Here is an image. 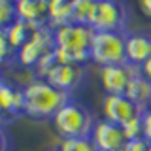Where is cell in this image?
Wrapping results in <instances>:
<instances>
[{"instance_id":"cell-1","label":"cell","mask_w":151,"mask_h":151,"mask_svg":"<svg viewBox=\"0 0 151 151\" xmlns=\"http://www.w3.org/2000/svg\"><path fill=\"white\" fill-rule=\"evenodd\" d=\"M55 32V59L60 64L85 66L91 60V42L94 30L83 25H70L53 28Z\"/></svg>"},{"instance_id":"cell-2","label":"cell","mask_w":151,"mask_h":151,"mask_svg":"<svg viewBox=\"0 0 151 151\" xmlns=\"http://www.w3.org/2000/svg\"><path fill=\"white\" fill-rule=\"evenodd\" d=\"M25 113L34 119H53L57 111L72 100V94L53 87L45 79H32L23 87Z\"/></svg>"},{"instance_id":"cell-3","label":"cell","mask_w":151,"mask_h":151,"mask_svg":"<svg viewBox=\"0 0 151 151\" xmlns=\"http://www.w3.org/2000/svg\"><path fill=\"white\" fill-rule=\"evenodd\" d=\"M55 130L64 138H91L96 125L93 113L79 102L70 100L53 117Z\"/></svg>"},{"instance_id":"cell-4","label":"cell","mask_w":151,"mask_h":151,"mask_svg":"<svg viewBox=\"0 0 151 151\" xmlns=\"http://www.w3.org/2000/svg\"><path fill=\"white\" fill-rule=\"evenodd\" d=\"M127 32H96L91 42V60L96 64L111 66L127 63Z\"/></svg>"},{"instance_id":"cell-5","label":"cell","mask_w":151,"mask_h":151,"mask_svg":"<svg viewBox=\"0 0 151 151\" xmlns=\"http://www.w3.org/2000/svg\"><path fill=\"white\" fill-rule=\"evenodd\" d=\"M129 8L123 2L98 0L94 8V17L91 28L96 32H127Z\"/></svg>"},{"instance_id":"cell-6","label":"cell","mask_w":151,"mask_h":151,"mask_svg":"<svg viewBox=\"0 0 151 151\" xmlns=\"http://www.w3.org/2000/svg\"><path fill=\"white\" fill-rule=\"evenodd\" d=\"M53 51H55V32L49 25H44L32 30L30 40L17 51V60L27 68H36V64Z\"/></svg>"},{"instance_id":"cell-7","label":"cell","mask_w":151,"mask_h":151,"mask_svg":"<svg viewBox=\"0 0 151 151\" xmlns=\"http://www.w3.org/2000/svg\"><path fill=\"white\" fill-rule=\"evenodd\" d=\"M140 72V66H134L130 63L104 66V68H100V83L106 94H125L130 79Z\"/></svg>"},{"instance_id":"cell-8","label":"cell","mask_w":151,"mask_h":151,"mask_svg":"<svg viewBox=\"0 0 151 151\" xmlns=\"http://www.w3.org/2000/svg\"><path fill=\"white\" fill-rule=\"evenodd\" d=\"M102 110H104L106 121L115 123L119 127H123L127 121L142 115L144 111H147V110H142L140 106H136L125 94H106L102 100Z\"/></svg>"},{"instance_id":"cell-9","label":"cell","mask_w":151,"mask_h":151,"mask_svg":"<svg viewBox=\"0 0 151 151\" xmlns=\"http://www.w3.org/2000/svg\"><path fill=\"white\" fill-rule=\"evenodd\" d=\"M91 140L96 151H123L127 145V136L123 129L110 121H96L91 134Z\"/></svg>"},{"instance_id":"cell-10","label":"cell","mask_w":151,"mask_h":151,"mask_svg":"<svg viewBox=\"0 0 151 151\" xmlns=\"http://www.w3.org/2000/svg\"><path fill=\"white\" fill-rule=\"evenodd\" d=\"M83 78H85L83 66L57 63L53 68H51V72L45 76V81L51 83L57 89H60V91L72 94V91H76V89L79 87V83L83 81Z\"/></svg>"},{"instance_id":"cell-11","label":"cell","mask_w":151,"mask_h":151,"mask_svg":"<svg viewBox=\"0 0 151 151\" xmlns=\"http://www.w3.org/2000/svg\"><path fill=\"white\" fill-rule=\"evenodd\" d=\"M17 9V19L25 21L27 25H30L32 28L49 25V2L47 0H17L15 2Z\"/></svg>"},{"instance_id":"cell-12","label":"cell","mask_w":151,"mask_h":151,"mask_svg":"<svg viewBox=\"0 0 151 151\" xmlns=\"http://www.w3.org/2000/svg\"><path fill=\"white\" fill-rule=\"evenodd\" d=\"M0 108L8 121L13 117L25 113V98H23V89L13 87L12 83L2 81L0 83Z\"/></svg>"},{"instance_id":"cell-13","label":"cell","mask_w":151,"mask_h":151,"mask_svg":"<svg viewBox=\"0 0 151 151\" xmlns=\"http://www.w3.org/2000/svg\"><path fill=\"white\" fill-rule=\"evenodd\" d=\"M147 59H151V36L149 34H127V63L142 66Z\"/></svg>"},{"instance_id":"cell-14","label":"cell","mask_w":151,"mask_h":151,"mask_svg":"<svg viewBox=\"0 0 151 151\" xmlns=\"http://www.w3.org/2000/svg\"><path fill=\"white\" fill-rule=\"evenodd\" d=\"M125 96H129L136 106L142 108V110H147V104H149V98H151V81L142 72L136 74L134 78L130 79L129 87H127Z\"/></svg>"},{"instance_id":"cell-15","label":"cell","mask_w":151,"mask_h":151,"mask_svg":"<svg viewBox=\"0 0 151 151\" xmlns=\"http://www.w3.org/2000/svg\"><path fill=\"white\" fill-rule=\"evenodd\" d=\"M47 17H49L47 23L51 28L70 25L74 19V0H51Z\"/></svg>"},{"instance_id":"cell-16","label":"cell","mask_w":151,"mask_h":151,"mask_svg":"<svg viewBox=\"0 0 151 151\" xmlns=\"http://www.w3.org/2000/svg\"><path fill=\"white\" fill-rule=\"evenodd\" d=\"M32 30H34V28H32L30 25H27V23L21 21V19H15V21H13V25L9 27L8 30L4 32V34H6V38H8L9 44H12V45L19 51L28 40H30Z\"/></svg>"},{"instance_id":"cell-17","label":"cell","mask_w":151,"mask_h":151,"mask_svg":"<svg viewBox=\"0 0 151 151\" xmlns=\"http://www.w3.org/2000/svg\"><path fill=\"white\" fill-rule=\"evenodd\" d=\"M94 8L96 2L94 0H74V19L72 23L83 27H91L93 17H94Z\"/></svg>"},{"instance_id":"cell-18","label":"cell","mask_w":151,"mask_h":151,"mask_svg":"<svg viewBox=\"0 0 151 151\" xmlns=\"http://www.w3.org/2000/svg\"><path fill=\"white\" fill-rule=\"evenodd\" d=\"M17 19V9L15 2L9 0H0V32H6L9 27L13 25V21Z\"/></svg>"},{"instance_id":"cell-19","label":"cell","mask_w":151,"mask_h":151,"mask_svg":"<svg viewBox=\"0 0 151 151\" xmlns=\"http://www.w3.org/2000/svg\"><path fill=\"white\" fill-rule=\"evenodd\" d=\"M59 151H96L91 138H64Z\"/></svg>"},{"instance_id":"cell-20","label":"cell","mask_w":151,"mask_h":151,"mask_svg":"<svg viewBox=\"0 0 151 151\" xmlns=\"http://www.w3.org/2000/svg\"><path fill=\"white\" fill-rule=\"evenodd\" d=\"M13 60H17V49L8 42L6 34L0 32V66L12 64Z\"/></svg>"},{"instance_id":"cell-21","label":"cell","mask_w":151,"mask_h":151,"mask_svg":"<svg viewBox=\"0 0 151 151\" xmlns=\"http://www.w3.org/2000/svg\"><path fill=\"white\" fill-rule=\"evenodd\" d=\"M121 129H123V132H125V136H127L129 142L144 138V123H142V115L134 117V119H130V121H127Z\"/></svg>"},{"instance_id":"cell-22","label":"cell","mask_w":151,"mask_h":151,"mask_svg":"<svg viewBox=\"0 0 151 151\" xmlns=\"http://www.w3.org/2000/svg\"><path fill=\"white\" fill-rule=\"evenodd\" d=\"M147 147H149V142L145 138H138V140L127 142V145H125L123 151H147Z\"/></svg>"},{"instance_id":"cell-23","label":"cell","mask_w":151,"mask_h":151,"mask_svg":"<svg viewBox=\"0 0 151 151\" xmlns=\"http://www.w3.org/2000/svg\"><path fill=\"white\" fill-rule=\"evenodd\" d=\"M142 123H144V138L151 144V111H144L142 113Z\"/></svg>"},{"instance_id":"cell-24","label":"cell","mask_w":151,"mask_h":151,"mask_svg":"<svg viewBox=\"0 0 151 151\" xmlns=\"http://www.w3.org/2000/svg\"><path fill=\"white\" fill-rule=\"evenodd\" d=\"M0 151H12V140L4 127H0Z\"/></svg>"},{"instance_id":"cell-25","label":"cell","mask_w":151,"mask_h":151,"mask_svg":"<svg viewBox=\"0 0 151 151\" xmlns=\"http://www.w3.org/2000/svg\"><path fill=\"white\" fill-rule=\"evenodd\" d=\"M140 9L144 12L145 17L151 19V0H142V2H140Z\"/></svg>"},{"instance_id":"cell-26","label":"cell","mask_w":151,"mask_h":151,"mask_svg":"<svg viewBox=\"0 0 151 151\" xmlns=\"http://www.w3.org/2000/svg\"><path fill=\"white\" fill-rule=\"evenodd\" d=\"M140 68H142V74H144L145 78H147L149 81H151V59H147V60H145L144 64L140 66Z\"/></svg>"},{"instance_id":"cell-27","label":"cell","mask_w":151,"mask_h":151,"mask_svg":"<svg viewBox=\"0 0 151 151\" xmlns=\"http://www.w3.org/2000/svg\"><path fill=\"white\" fill-rule=\"evenodd\" d=\"M147 110L151 111V98H149V104H147Z\"/></svg>"},{"instance_id":"cell-28","label":"cell","mask_w":151,"mask_h":151,"mask_svg":"<svg viewBox=\"0 0 151 151\" xmlns=\"http://www.w3.org/2000/svg\"><path fill=\"white\" fill-rule=\"evenodd\" d=\"M2 81H4V79H2V74H0V83H2Z\"/></svg>"},{"instance_id":"cell-29","label":"cell","mask_w":151,"mask_h":151,"mask_svg":"<svg viewBox=\"0 0 151 151\" xmlns=\"http://www.w3.org/2000/svg\"><path fill=\"white\" fill-rule=\"evenodd\" d=\"M147 151H151V144H149V147H147Z\"/></svg>"},{"instance_id":"cell-30","label":"cell","mask_w":151,"mask_h":151,"mask_svg":"<svg viewBox=\"0 0 151 151\" xmlns=\"http://www.w3.org/2000/svg\"><path fill=\"white\" fill-rule=\"evenodd\" d=\"M57 151H59V149H57Z\"/></svg>"}]
</instances>
